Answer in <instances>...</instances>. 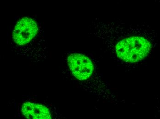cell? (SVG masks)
<instances>
[{
    "instance_id": "cell-1",
    "label": "cell",
    "mask_w": 160,
    "mask_h": 119,
    "mask_svg": "<svg viewBox=\"0 0 160 119\" xmlns=\"http://www.w3.org/2000/svg\"><path fill=\"white\" fill-rule=\"evenodd\" d=\"M151 49L149 41L141 37L128 38L116 45V51L120 59L134 63L144 59Z\"/></svg>"
},
{
    "instance_id": "cell-4",
    "label": "cell",
    "mask_w": 160,
    "mask_h": 119,
    "mask_svg": "<svg viewBox=\"0 0 160 119\" xmlns=\"http://www.w3.org/2000/svg\"><path fill=\"white\" fill-rule=\"evenodd\" d=\"M21 111L27 119H52L48 109L41 104L25 102L22 105Z\"/></svg>"
},
{
    "instance_id": "cell-2",
    "label": "cell",
    "mask_w": 160,
    "mask_h": 119,
    "mask_svg": "<svg viewBox=\"0 0 160 119\" xmlns=\"http://www.w3.org/2000/svg\"><path fill=\"white\" fill-rule=\"evenodd\" d=\"M68 62L72 74L79 80L88 79L93 72V63L88 57L83 54H70L68 57Z\"/></svg>"
},
{
    "instance_id": "cell-3",
    "label": "cell",
    "mask_w": 160,
    "mask_h": 119,
    "mask_svg": "<svg viewBox=\"0 0 160 119\" xmlns=\"http://www.w3.org/2000/svg\"><path fill=\"white\" fill-rule=\"evenodd\" d=\"M38 32V26L32 18L25 17L17 23L12 36L14 42L18 45L27 44L35 37Z\"/></svg>"
}]
</instances>
